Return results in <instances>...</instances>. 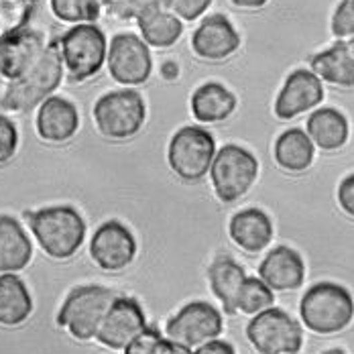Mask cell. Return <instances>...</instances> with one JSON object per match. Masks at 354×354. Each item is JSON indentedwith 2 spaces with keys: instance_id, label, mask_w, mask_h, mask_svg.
Segmentation results:
<instances>
[{
  "instance_id": "6da1fadb",
  "label": "cell",
  "mask_w": 354,
  "mask_h": 354,
  "mask_svg": "<svg viewBox=\"0 0 354 354\" xmlns=\"http://www.w3.org/2000/svg\"><path fill=\"white\" fill-rule=\"evenodd\" d=\"M64 73L66 68L62 62L59 45L51 43L45 47L35 66L23 77L8 82L0 98V108L12 112H31L33 108L41 106L47 98H51V94L59 88Z\"/></svg>"
},
{
  "instance_id": "7a4b0ae2",
  "label": "cell",
  "mask_w": 354,
  "mask_h": 354,
  "mask_svg": "<svg viewBox=\"0 0 354 354\" xmlns=\"http://www.w3.org/2000/svg\"><path fill=\"white\" fill-rule=\"evenodd\" d=\"M25 220L29 222L39 247L51 259H70L80 250L86 239V222L82 214L71 206L27 210Z\"/></svg>"
},
{
  "instance_id": "3957f363",
  "label": "cell",
  "mask_w": 354,
  "mask_h": 354,
  "mask_svg": "<svg viewBox=\"0 0 354 354\" xmlns=\"http://www.w3.org/2000/svg\"><path fill=\"white\" fill-rule=\"evenodd\" d=\"M301 322L316 334L342 332L354 318V299L346 287L332 281L312 285L299 304Z\"/></svg>"
},
{
  "instance_id": "277c9868",
  "label": "cell",
  "mask_w": 354,
  "mask_h": 354,
  "mask_svg": "<svg viewBox=\"0 0 354 354\" xmlns=\"http://www.w3.org/2000/svg\"><path fill=\"white\" fill-rule=\"evenodd\" d=\"M116 297V291L100 285L75 287L71 289L57 314V324L77 340H92L96 338L104 316Z\"/></svg>"
},
{
  "instance_id": "5b68a950",
  "label": "cell",
  "mask_w": 354,
  "mask_h": 354,
  "mask_svg": "<svg viewBox=\"0 0 354 354\" xmlns=\"http://www.w3.org/2000/svg\"><path fill=\"white\" fill-rule=\"evenodd\" d=\"M147 120V106L137 90H114L94 104V122L102 137L124 141L135 137Z\"/></svg>"
},
{
  "instance_id": "8992f818",
  "label": "cell",
  "mask_w": 354,
  "mask_h": 354,
  "mask_svg": "<svg viewBox=\"0 0 354 354\" xmlns=\"http://www.w3.org/2000/svg\"><path fill=\"white\" fill-rule=\"evenodd\" d=\"M62 62L71 82H86L106 64L108 43L96 25H75L57 41Z\"/></svg>"
},
{
  "instance_id": "52a82bcc",
  "label": "cell",
  "mask_w": 354,
  "mask_h": 354,
  "mask_svg": "<svg viewBox=\"0 0 354 354\" xmlns=\"http://www.w3.org/2000/svg\"><path fill=\"white\" fill-rule=\"evenodd\" d=\"M259 176L257 157L241 145H224L212 161V187L224 204L241 200Z\"/></svg>"
},
{
  "instance_id": "ba28073f",
  "label": "cell",
  "mask_w": 354,
  "mask_h": 354,
  "mask_svg": "<svg viewBox=\"0 0 354 354\" xmlns=\"http://www.w3.org/2000/svg\"><path fill=\"white\" fill-rule=\"evenodd\" d=\"M216 141L202 127H183L169 141L167 161L171 171L183 181H200L210 174Z\"/></svg>"
},
{
  "instance_id": "9c48e42d",
  "label": "cell",
  "mask_w": 354,
  "mask_h": 354,
  "mask_svg": "<svg viewBox=\"0 0 354 354\" xmlns=\"http://www.w3.org/2000/svg\"><path fill=\"white\" fill-rule=\"evenodd\" d=\"M247 338L259 354H297L304 344L301 326L279 308H269L250 319Z\"/></svg>"
},
{
  "instance_id": "30bf717a",
  "label": "cell",
  "mask_w": 354,
  "mask_h": 354,
  "mask_svg": "<svg viewBox=\"0 0 354 354\" xmlns=\"http://www.w3.org/2000/svg\"><path fill=\"white\" fill-rule=\"evenodd\" d=\"M165 334L169 340L194 351L222 334V316L208 301H192L169 318Z\"/></svg>"
},
{
  "instance_id": "8fae6325",
  "label": "cell",
  "mask_w": 354,
  "mask_h": 354,
  "mask_svg": "<svg viewBox=\"0 0 354 354\" xmlns=\"http://www.w3.org/2000/svg\"><path fill=\"white\" fill-rule=\"evenodd\" d=\"M106 66L114 82L122 86H141L153 71L149 45L135 33H120L108 45Z\"/></svg>"
},
{
  "instance_id": "7c38bea8",
  "label": "cell",
  "mask_w": 354,
  "mask_h": 354,
  "mask_svg": "<svg viewBox=\"0 0 354 354\" xmlns=\"http://www.w3.org/2000/svg\"><path fill=\"white\" fill-rule=\"evenodd\" d=\"M147 330V319L137 299L118 295L110 306L96 340L112 351H124L139 334Z\"/></svg>"
},
{
  "instance_id": "4fadbf2b",
  "label": "cell",
  "mask_w": 354,
  "mask_h": 354,
  "mask_svg": "<svg viewBox=\"0 0 354 354\" xmlns=\"http://www.w3.org/2000/svg\"><path fill=\"white\" fill-rule=\"evenodd\" d=\"M90 254L100 269L122 271L137 257V241L124 224L108 220L94 232L90 243Z\"/></svg>"
},
{
  "instance_id": "5bb4252c",
  "label": "cell",
  "mask_w": 354,
  "mask_h": 354,
  "mask_svg": "<svg viewBox=\"0 0 354 354\" xmlns=\"http://www.w3.org/2000/svg\"><path fill=\"white\" fill-rule=\"evenodd\" d=\"M322 100L324 86L318 75L310 70H295L287 75L283 88L275 100V114L281 120H291L316 108Z\"/></svg>"
},
{
  "instance_id": "9a60e30c",
  "label": "cell",
  "mask_w": 354,
  "mask_h": 354,
  "mask_svg": "<svg viewBox=\"0 0 354 354\" xmlns=\"http://www.w3.org/2000/svg\"><path fill=\"white\" fill-rule=\"evenodd\" d=\"M241 47V35L234 29V25L222 17L212 15L202 21V25L196 29L192 37V49L200 59L206 62H222L236 53Z\"/></svg>"
},
{
  "instance_id": "2e32d148",
  "label": "cell",
  "mask_w": 354,
  "mask_h": 354,
  "mask_svg": "<svg viewBox=\"0 0 354 354\" xmlns=\"http://www.w3.org/2000/svg\"><path fill=\"white\" fill-rule=\"evenodd\" d=\"M45 47L43 35L31 29L0 41V75L8 82L23 77L35 66Z\"/></svg>"
},
{
  "instance_id": "e0dca14e",
  "label": "cell",
  "mask_w": 354,
  "mask_h": 354,
  "mask_svg": "<svg viewBox=\"0 0 354 354\" xmlns=\"http://www.w3.org/2000/svg\"><path fill=\"white\" fill-rule=\"evenodd\" d=\"M259 277L273 291L299 289L306 279V265L297 250L289 247L273 248L259 265Z\"/></svg>"
},
{
  "instance_id": "ac0fdd59",
  "label": "cell",
  "mask_w": 354,
  "mask_h": 354,
  "mask_svg": "<svg viewBox=\"0 0 354 354\" xmlns=\"http://www.w3.org/2000/svg\"><path fill=\"white\" fill-rule=\"evenodd\" d=\"M80 129L77 108L70 100L51 96L37 112V135L47 142H66Z\"/></svg>"
},
{
  "instance_id": "d6986e66",
  "label": "cell",
  "mask_w": 354,
  "mask_h": 354,
  "mask_svg": "<svg viewBox=\"0 0 354 354\" xmlns=\"http://www.w3.org/2000/svg\"><path fill=\"white\" fill-rule=\"evenodd\" d=\"M230 239L247 252H261L273 239V222L259 208L241 210L230 218Z\"/></svg>"
},
{
  "instance_id": "ffe728a7",
  "label": "cell",
  "mask_w": 354,
  "mask_h": 354,
  "mask_svg": "<svg viewBox=\"0 0 354 354\" xmlns=\"http://www.w3.org/2000/svg\"><path fill=\"white\" fill-rule=\"evenodd\" d=\"M189 106L198 122L216 124L232 116V112L236 110V96L226 86L208 82L192 94Z\"/></svg>"
},
{
  "instance_id": "44dd1931",
  "label": "cell",
  "mask_w": 354,
  "mask_h": 354,
  "mask_svg": "<svg viewBox=\"0 0 354 354\" xmlns=\"http://www.w3.org/2000/svg\"><path fill=\"white\" fill-rule=\"evenodd\" d=\"M33 259V243L12 216H0V269L19 273Z\"/></svg>"
},
{
  "instance_id": "7402d4cb",
  "label": "cell",
  "mask_w": 354,
  "mask_h": 354,
  "mask_svg": "<svg viewBox=\"0 0 354 354\" xmlns=\"http://www.w3.org/2000/svg\"><path fill=\"white\" fill-rule=\"evenodd\" d=\"M208 281H210L214 295L222 304L224 312L228 316H234L239 312V295L247 281L245 269L234 259L220 257L214 261L208 271Z\"/></svg>"
},
{
  "instance_id": "603a6c76",
  "label": "cell",
  "mask_w": 354,
  "mask_h": 354,
  "mask_svg": "<svg viewBox=\"0 0 354 354\" xmlns=\"http://www.w3.org/2000/svg\"><path fill=\"white\" fill-rule=\"evenodd\" d=\"M33 314V297L25 281L15 273L0 275V326H21Z\"/></svg>"
},
{
  "instance_id": "cb8c5ba5",
  "label": "cell",
  "mask_w": 354,
  "mask_h": 354,
  "mask_svg": "<svg viewBox=\"0 0 354 354\" xmlns=\"http://www.w3.org/2000/svg\"><path fill=\"white\" fill-rule=\"evenodd\" d=\"M306 133L310 135V139L319 149L338 151L348 141L351 129H348L346 116L340 110H336V108H319V110L310 114Z\"/></svg>"
},
{
  "instance_id": "d4e9b609",
  "label": "cell",
  "mask_w": 354,
  "mask_h": 354,
  "mask_svg": "<svg viewBox=\"0 0 354 354\" xmlns=\"http://www.w3.org/2000/svg\"><path fill=\"white\" fill-rule=\"evenodd\" d=\"M273 155L281 169L291 171V174H299V171H306L314 163L316 145L306 131L287 129L277 137Z\"/></svg>"
},
{
  "instance_id": "484cf974",
  "label": "cell",
  "mask_w": 354,
  "mask_h": 354,
  "mask_svg": "<svg viewBox=\"0 0 354 354\" xmlns=\"http://www.w3.org/2000/svg\"><path fill=\"white\" fill-rule=\"evenodd\" d=\"M310 66L319 80L338 88H354V57L348 53L344 41H338L330 49L319 51L318 55L312 57Z\"/></svg>"
},
{
  "instance_id": "4316f807",
  "label": "cell",
  "mask_w": 354,
  "mask_h": 354,
  "mask_svg": "<svg viewBox=\"0 0 354 354\" xmlns=\"http://www.w3.org/2000/svg\"><path fill=\"white\" fill-rule=\"evenodd\" d=\"M137 25H139L142 41L151 47H159V49L176 45L183 33L181 19L167 8H161V10L145 17L141 21H137Z\"/></svg>"
},
{
  "instance_id": "83f0119b",
  "label": "cell",
  "mask_w": 354,
  "mask_h": 354,
  "mask_svg": "<svg viewBox=\"0 0 354 354\" xmlns=\"http://www.w3.org/2000/svg\"><path fill=\"white\" fill-rule=\"evenodd\" d=\"M39 0H0V41L27 29Z\"/></svg>"
},
{
  "instance_id": "f1b7e54d",
  "label": "cell",
  "mask_w": 354,
  "mask_h": 354,
  "mask_svg": "<svg viewBox=\"0 0 354 354\" xmlns=\"http://www.w3.org/2000/svg\"><path fill=\"white\" fill-rule=\"evenodd\" d=\"M51 12L71 25H94L100 19V0H49Z\"/></svg>"
},
{
  "instance_id": "f546056e",
  "label": "cell",
  "mask_w": 354,
  "mask_h": 354,
  "mask_svg": "<svg viewBox=\"0 0 354 354\" xmlns=\"http://www.w3.org/2000/svg\"><path fill=\"white\" fill-rule=\"evenodd\" d=\"M273 301H275V295L269 285L261 277H247L243 291L239 295V312L248 314V316H257V314L273 308Z\"/></svg>"
},
{
  "instance_id": "4dcf8cb0",
  "label": "cell",
  "mask_w": 354,
  "mask_h": 354,
  "mask_svg": "<svg viewBox=\"0 0 354 354\" xmlns=\"http://www.w3.org/2000/svg\"><path fill=\"white\" fill-rule=\"evenodd\" d=\"M171 340L163 338L155 328H147L127 348L124 354H169Z\"/></svg>"
},
{
  "instance_id": "1f68e13d",
  "label": "cell",
  "mask_w": 354,
  "mask_h": 354,
  "mask_svg": "<svg viewBox=\"0 0 354 354\" xmlns=\"http://www.w3.org/2000/svg\"><path fill=\"white\" fill-rule=\"evenodd\" d=\"M161 8H163L161 0H120L110 10V15L118 17L122 21H141V19L161 10Z\"/></svg>"
},
{
  "instance_id": "d6a6232c",
  "label": "cell",
  "mask_w": 354,
  "mask_h": 354,
  "mask_svg": "<svg viewBox=\"0 0 354 354\" xmlns=\"http://www.w3.org/2000/svg\"><path fill=\"white\" fill-rule=\"evenodd\" d=\"M19 149V131L15 122L0 114V165L8 163Z\"/></svg>"
},
{
  "instance_id": "836d02e7",
  "label": "cell",
  "mask_w": 354,
  "mask_h": 354,
  "mask_svg": "<svg viewBox=\"0 0 354 354\" xmlns=\"http://www.w3.org/2000/svg\"><path fill=\"white\" fill-rule=\"evenodd\" d=\"M332 33L338 39L354 37V0H342L332 17Z\"/></svg>"
},
{
  "instance_id": "e575fe53",
  "label": "cell",
  "mask_w": 354,
  "mask_h": 354,
  "mask_svg": "<svg viewBox=\"0 0 354 354\" xmlns=\"http://www.w3.org/2000/svg\"><path fill=\"white\" fill-rule=\"evenodd\" d=\"M210 4H212V0H174L171 12H176L183 21H196L208 10Z\"/></svg>"
},
{
  "instance_id": "d590c367",
  "label": "cell",
  "mask_w": 354,
  "mask_h": 354,
  "mask_svg": "<svg viewBox=\"0 0 354 354\" xmlns=\"http://www.w3.org/2000/svg\"><path fill=\"white\" fill-rule=\"evenodd\" d=\"M338 204L344 212L354 218V174L344 177L338 185Z\"/></svg>"
},
{
  "instance_id": "8d00e7d4",
  "label": "cell",
  "mask_w": 354,
  "mask_h": 354,
  "mask_svg": "<svg viewBox=\"0 0 354 354\" xmlns=\"http://www.w3.org/2000/svg\"><path fill=\"white\" fill-rule=\"evenodd\" d=\"M194 354H236V353H234L232 344H228V342H224V340H218V338H216V340H212V342H206V344L198 346Z\"/></svg>"
},
{
  "instance_id": "74e56055",
  "label": "cell",
  "mask_w": 354,
  "mask_h": 354,
  "mask_svg": "<svg viewBox=\"0 0 354 354\" xmlns=\"http://www.w3.org/2000/svg\"><path fill=\"white\" fill-rule=\"evenodd\" d=\"M239 8H261L267 4V0H230Z\"/></svg>"
},
{
  "instance_id": "f35d334b",
  "label": "cell",
  "mask_w": 354,
  "mask_h": 354,
  "mask_svg": "<svg viewBox=\"0 0 354 354\" xmlns=\"http://www.w3.org/2000/svg\"><path fill=\"white\" fill-rule=\"evenodd\" d=\"M169 354H194L192 353V348H187V346H183V344H177L171 340V351Z\"/></svg>"
},
{
  "instance_id": "ab89813d",
  "label": "cell",
  "mask_w": 354,
  "mask_h": 354,
  "mask_svg": "<svg viewBox=\"0 0 354 354\" xmlns=\"http://www.w3.org/2000/svg\"><path fill=\"white\" fill-rule=\"evenodd\" d=\"M118 2H120V0H100L102 8H106L108 12H110V10H112V8H114V6H116Z\"/></svg>"
},
{
  "instance_id": "60d3db41",
  "label": "cell",
  "mask_w": 354,
  "mask_h": 354,
  "mask_svg": "<svg viewBox=\"0 0 354 354\" xmlns=\"http://www.w3.org/2000/svg\"><path fill=\"white\" fill-rule=\"evenodd\" d=\"M346 47H348V53L354 57V37H351V39L346 41Z\"/></svg>"
},
{
  "instance_id": "b9f144b4",
  "label": "cell",
  "mask_w": 354,
  "mask_h": 354,
  "mask_svg": "<svg viewBox=\"0 0 354 354\" xmlns=\"http://www.w3.org/2000/svg\"><path fill=\"white\" fill-rule=\"evenodd\" d=\"M324 354H346L344 351H340V348H332V351H326Z\"/></svg>"
},
{
  "instance_id": "7bdbcfd3",
  "label": "cell",
  "mask_w": 354,
  "mask_h": 354,
  "mask_svg": "<svg viewBox=\"0 0 354 354\" xmlns=\"http://www.w3.org/2000/svg\"><path fill=\"white\" fill-rule=\"evenodd\" d=\"M171 2H174V0H161L163 8H171Z\"/></svg>"
},
{
  "instance_id": "ee69618b",
  "label": "cell",
  "mask_w": 354,
  "mask_h": 354,
  "mask_svg": "<svg viewBox=\"0 0 354 354\" xmlns=\"http://www.w3.org/2000/svg\"><path fill=\"white\" fill-rule=\"evenodd\" d=\"M0 273H2V269H0Z\"/></svg>"
}]
</instances>
